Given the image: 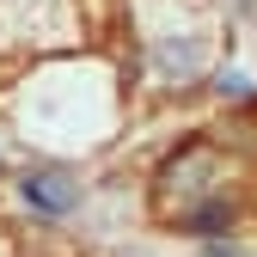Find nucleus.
Returning <instances> with one entry per match:
<instances>
[{
  "label": "nucleus",
  "mask_w": 257,
  "mask_h": 257,
  "mask_svg": "<svg viewBox=\"0 0 257 257\" xmlns=\"http://www.w3.org/2000/svg\"><path fill=\"white\" fill-rule=\"evenodd\" d=\"M25 202H37V208H49V214H68V208L80 202V190L61 178V172H37V178H25Z\"/></svg>",
  "instance_id": "obj_1"
}]
</instances>
